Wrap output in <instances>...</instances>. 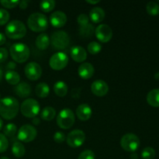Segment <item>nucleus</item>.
I'll use <instances>...</instances> for the list:
<instances>
[{
	"mask_svg": "<svg viewBox=\"0 0 159 159\" xmlns=\"http://www.w3.org/2000/svg\"><path fill=\"white\" fill-rule=\"evenodd\" d=\"M20 104L16 98L6 96L0 99V116L5 120H12L18 114Z\"/></svg>",
	"mask_w": 159,
	"mask_h": 159,
	"instance_id": "obj_1",
	"label": "nucleus"
},
{
	"mask_svg": "<svg viewBox=\"0 0 159 159\" xmlns=\"http://www.w3.org/2000/svg\"><path fill=\"white\" fill-rule=\"evenodd\" d=\"M27 25L33 32H43L48 27V17L40 12H34L28 18Z\"/></svg>",
	"mask_w": 159,
	"mask_h": 159,
	"instance_id": "obj_2",
	"label": "nucleus"
},
{
	"mask_svg": "<svg viewBox=\"0 0 159 159\" xmlns=\"http://www.w3.org/2000/svg\"><path fill=\"white\" fill-rule=\"evenodd\" d=\"M6 35L13 40L21 39L26 34V27L23 22L20 20H12L9 22L5 29Z\"/></svg>",
	"mask_w": 159,
	"mask_h": 159,
	"instance_id": "obj_3",
	"label": "nucleus"
},
{
	"mask_svg": "<svg viewBox=\"0 0 159 159\" xmlns=\"http://www.w3.org/2000/svg\"><path fill=\"white\" fill-rule=\"evenodd\" d=\"M9 53L14 61L22 64L28 60L30 54V51L27 45L25 43H15L11 46Z\"/></svg>",
	"mask_w": 159,
	"mask_h": 159,
	"instance_id": "obj_4",
	"label": "nucleus"
},
{
	"mask_svg": "<svg viewBox=\"0 0 159 159\" xmlns=\"http://www.w3.org/2000/svg\"><path fill=\"white\" fill-rule=\"evenodd\" d=\"M20 111L25 117L34 118L40 113V104L34 99H25L20 106Z\"/></svg>",
	"mask_w": 159,
	"mask_h": 159,
	"instance_id": "obj_5",
	"label": "nucleus"
},
{
	"mask_svg": "<svg viewBox=\"0 0 159 159\" xmlns=\"http://www.w3.org/2000/svg\"><path fill=\"white\" fill-rule=\"evenodd\" d=\"M75 117L73 111L70 109H63L59 112L57 116V124L60 128L67 130L71 128L74 124Z\"/></svg>",
	"mask_w": 159,
	"mask_h": 159,
	"instance_id": "obj_6",
	"label": "nucleus"
},
{
	"mask_svg": "<svg viewBox=\"0 0 159 159\" xmlns=\"http://www.w3.org/2000/svg\"><path fill=\"white\" fill-rule=\"evenodd\" d=\"M140 141L139 138L134 134H126L121 138L120 146L124 151L128 152H134L139 148Z\"/></svg>",
	"mask_w": 159,
	"mask_h": 159,
	"instance_id": "obj_7",
	"label": "nucleus"
},
{
	"mask_svg": "<svg viewBox=\"0 0 159 159\" xmlns=\"http://www.w3.org/2000/svg\"><path fill=\"white\" fill-rule=\"evenodd\" d=\"M51 43L55 49H65L70 43L69 35L64 30L55 31L51 37Z\"/></svg>",
	"mask_w": 159,
	"mask_h": 159,
	"instance_id": "obj_8",
	"label": "nucleus"
},
{
	"mask_svg": "<svg viewBox=\"0 0 159 159\" xmlns=\"http://www.w3.org/2000/svg\"><path fill=\"white\" fill-rule=\"evenodd\" d=\"M37 134V129L32 125L25 124L19 129L17 132V138L22 142H31L36 138Z\"/></svg>",
	"mask_w": 159,
	"mask_h": 159,
	"instance_id": "obj_9",
	"label": "nucleus"
},
{
	"mask_svg": "<svg viewBox=\"0 0 159 159\" xmlns=\"http://www.w3.org/2000/svg\"><path fill=\"white\" fill-rule=\"evenodd\" d=\"M68 64V57L65 52L55 53L51 57L49 61L50 67L55 71H61L64 69Z\"/></svg>",
	"mask_w": 159,
	"mask_h": 159,
	"instance_id": "obj_10",
	"label": "nucleus"
},
{
	"mask_svg": "<svg viewBox=\"0 0 159 159\" xmlns=\"http://www.w3.org/2000/svg\"><path fill=\"white\" fill-rule=\"evenodd\" d=\"M85 141V134L82 130H72L68 134L66 138L67 144L73 148L81 147Z\"/></svg>",
	"mask_w": 159,
	"mask_h": 159,
	"instance_id": "obj_11",
	"label": "nucleus"
},
{
	"mask_svg": "<svg viewBox=\"0 0 159 159\" xmlns=\"http://www.w3.org/2000/svg\"><path fill=\"white\" fill-rule=\"evenodd\" d=\"M25 75L31 81L38 80L42 75V68L37 62H30L25 66Z\"/></svg>",
	"mask_w": 159,
	"mask_h": 159,
	"instance_id": "obj_12",
	"label": "nucleus"
},
{
	"mask_svg": "<svg viewBox=\"0 0 159 159\" xmlns=\"http://www.w3.org/2000/svg\"><path fill=\"white\" fill-rule=\"evenodd\" d=\"M96 38L102 43H107L113 37V30L107 24H100L95 29Z\"/></svg>",
	"mask_w": 159,
	"mask_h": 159,
	"instance_id": "obj_13",
	"label": "nucleus"
},
{
	"mask_svg": "<svg viewBox=\"0 0 159 159\" xmlns=\"http://www.w3.org/2000/svg\"><path fill=\"white\" fill-rule=\"evenodd\" d=\"M91 91L95 96L102 97L108 93L109 86L105 81L99 79V80L94 81L92 83Z\"/></svg>",
	"mask_w": 159,
	"mask_h": 159,
	"instance_id": "obj_14",
	"label": "nucleus"
},
{
	"mask_svg": "<svg viewBox=\"0 0 159 159\" xmlns=\"http://www.w3.org/2000/svg\"><path fill=\"white\" fill-rule=\"evenodd\" d=\"M50 23L54 27H62L67 23V16L62 11H56L50 16Z\"/></svg>",
	"mask_w": 159,
	"mask_h": 159,
	"instance_id": "obj_15",
	"label": "nucleus"
},
{
	"mask_svg": "<svg viewBox=\"0 0 159 159\" xmlns=\"http://www.w3.org/2000/svg\"><path fill=\"white\" fill-rule=\"evenodd\" d=\"M95 72L94 67L89 62H83L78 68V74L82 79H89L93 76Z\"/></svg>",
	"mask_w": 159,
	"mask_h": 159,
	"instance_id": "obj_16",
	"label": "nucleus"
},
{
	"mask_svg": "<svg viewBox=\"0 0 159 159\" xmlns=\"http://www.w3.org/2000/svg\"><path fill=\"white\" fill-rule=\"evenodd\" d=\"M76 115H77V117L80 120H89L91 118L92 115H93V110L88 104H80L76 109Z\"/></svg>",
	"mask_w": 159,
	"mask_h": 159,
	"instance_id": "obj_17",
	"label": "nucleus"
},
{
	"mask_svg": "<svg viewBox=\"0 0 159 159\" xmlns=\"http://www.w3.org/2000/svg\"><path fill=\"white\" fill-rule=\"evenodd\" d=\"M71 57L78 63H83L87 58V52L81 46H74L71 49Z\"/></svg>",
	"mask_w": 159,
	"mask_h": 159,
	"instance_id": "obj_18",
	"label": "nucleus"
},
{
	"mask_svg": "<svg viewBox=\"0 0 159 159\" xmlns=\"http://www.w3.org/2000/svg\"><path fill=\"white\" fill-rule=\"evenodd\" d=\"M16 94L20 98H26L31 94V86L27 82H21L16 85L14 89Z\"/></svg>",
	"mask_w": 159,
	"mask_h": 159,
	"instance_id": "obj_19",
	"label": "nucleus"
},
{
	"mask_svg": "<svg viewBox=\"0 0 159 159\" xmlns=\"http://www.w3.org/2000/svg\"><path fill=\"white\" fill-rule=\"evenodd\" d=\"M105 11L100 7H94L90 10L89 19L94 23H101L105 18Z\"/></svg>",
	"mask_w": 159,
	"mask_h": 159,
	"instance_id": "obj_20",
	"label": "nucleus"
},
{
	"mask_svg": "<svg viewBox=\"0 0 159 159\" xmlns=\"http://www.w3.org/2000/svg\"><path fill=\"white\" fill-rule=\"evenodd\" d=\"M50 42H51V40H50V38L48 34H40L36 38L35 44L39 50L44 51V50H46L49 47Z\"/></svg>",
	"mask_w": 159,
	"mask_h": 159,
	"instance_id": "obj_21",
	"label": "nucleus"
},
{
	"mask_svg": "<svg viewBox=\"0 0 159 159\" xmlns=\"http://www.w3.org/2000/svg\"><path fill=\"white\" fill-rule=\"evenodd\" d=\"M147 102L151 107H159V89H154L148 93Z\"/></svg>",
	"mask_w": 159,
	"mask_h": 159,
	"instance_id": "obj_22",
	"label": "nucleus"
},
{
	"mask_svg": "<svg viewBox=\"0 0 159 159\" xmlns=\"http://www.w3.org/2000/svg\"><path fill=\"white\" fill-rule=\"evenodd\" d=\"M54 93L59 97H64L68 93V85L63 81H57L54 85Z\"/></svg>",
	"mask_w": 159,
	"mask_h": 159,
	"instance_id": "obj_23",
	"label": "nucleus"
},
{
	"mask_svg": "<svg viewBox=\"0 0 159 159\" xmlns=\"http://www.w3.org/2000/svg\"><path fill=\"white\" fill-rule=\"evenodd\" d=\"M35 93L38 97L46 98L50 94V87L45 82H40L36 86Z\"/></svg>",
	"mask_w": 159,
	"mask_h": 159,
	"instance_id": "obj_24",
	"label": "nucleus"
},
{
	"mask_svg": "<svg viewBox=\"0 0 159 159\" xmlns=\"http://www.w3.org/2000/svg\"><path fill=\"white\" fill-rule=\"evenodd\" d=\"M5 79L9 84L12 85H18L20 81V76L15 71H7L5 74Z\"/></svg>",
	"mask_w": 159,
	"mask_h": 159,
	"instance_id": "obj_25",
	"label": "nucleus"
},
{
	"mask_svg": "<svg viewBox=\"0 0 159 159\" xmlns=\"http://www.w3.org/2000/svg\"><path fill=\"white\" fill-rule=\"evenodd\" d=\"M56 116V110L51 107H46L42 110L40 117L46 121H51L54 119Z\"/></svg>",
	"mask_w": 159,
	"mask_h": 159,
	"instance_id": "obj_26",
	"label": "nucleus"
},
{
	"mask_svg": "<svg viewBox=\"0 0 159 159\" xmlns=\"http://www.w3.org/2000/svg\"><path fill=\"white\" fill-rule=\"evenodd\" d=\"M12 152L13 155L16 158H22L24 156L25 152V147L23 144H22L20 141H16L12 144Z\"/></svg>",
	"mask_w": 159,
	"mask_h": 159,
	"instance_id": "obj_27",
	"label": "nucleus"
},
{
	"mask_svg": "<svg viewBox=\"0 0 159 159\" xmlns=\"http://www.w3.org/2000/svg\"><path fill=\"white\" fill-rule=\"evenodd\" d=\"M95 33V28L93 25L89 23L88 25L84 26H81L79 29V34L81 37H85V38H89L90 37L93 35Z\"/></svg>",
	"mask_w": 159,
	"mask_h": 159,
	"instance_id": "obj_28",
	"label": "nucleus"
},
{
	"mask_svg": "<svg viewBox=\"0 0 159 159\" xmlns=\"http://www.w3.org/2000/svg\"><path fill=\"white\" fill-rule=\"evenodd\" d=\"M55 5L56 2L54 0H46V1L40 2V8L43 12H49L54 9Z\"/></svg>",
	"mask_w": 159,
	"mask_h": 159,
	"instance_id": "obj_29",
	"label": "nucleus"
},
{
	"mask_svg": "<svg viewBox=\"0 0 159 159\" xmlns=\"http://www.w3.org/2000/svg\"><path fill=\"white\" fill-rule=\"evenodd\" d=\"M3 132H4V135L8 138H12L16 135L17 132V127L12 123H9V124H6L5 126L4 129H3Z\"/></svg>",
	"mask_w": 159,
	"mask_h": 159,
	"instance_id": "obj_30",
	"label": "nucleus"
},
{
	"mask_svg": "<svg viewBox=\"0 0 159 159\" xmlns=\"http://www.w3.org/2000/svg\"><path fill=\"white\" fill-rule=\"evenodd\" d=\"M147 12L151 16H157L159 14V5L155 2H149L146 6Z\"/></svg>",
	"mask_w": 159,
	"mask_h": 159,
	"instance_id": "obj_31",
	"label": "nucleus"
},
{
	"mask_svg": "<svg viewBox=\"0 0 159 159\" xmlns=\"http://www.w3.org/2000/svg\"><path fill=\"white\" fill-rule=\"evenodd\" d=\"M87 49H88V51L89 52V54L95 55V54H97L100 52L101 50H102V46L98 42L93 41L89 43L88 47H87Z\"/></svg>",
	"mask_w": 159,
	"mask_h": 159,
	"instance_id": "obj_32",
	"label": "nucleus"
},
{
	"mask_svg": "<svg viewBox=\"0 0 159 159\" xmlns=\"http://www.w3.org/2000/svg\"><path fill=\"white\" fill-rule=\"evenodd\" d=\"M155 151L153 148H144L141 152V158L143 159H154L155 157Z\"/></svg>",
	"mask_w": 159,
	"mask_h": 159,
	"instance_id": "obj_33",
	"label": "nucleus"
},
{
	"mask_svg": "<svg viewBox=\"0 0 159 159\" xmlns=\"http://www.w3.org/2000/svg\"><path fill=\"white\" fill-rule=\"evenodd\" d=\"M9 147V141L7 138L2 134H0V153L6 152Z\"/></svg>",
	"mask_w": 159,
	"mask_h": 159,
	"instance_id": "obj_34",
	"label": "nucleus"
},
{
	"mask_svg": "<svg viewBox=\"0 0 159 159\" xmlns=\"http://www.w3.org/2000/svg\"><path fill=\"white\" fill-rule=\"evenodd\" d=\"M9 20V13L4 9H0V26L6 24Z\"/></svg>",
	"mask_w": 159,
	"mask_h": 159,
	"instance_id": "obj_35",
	"label": "nucleus"
},
{
	"mask_svg": "<svg viewBox=\"0 0 159 159\" xmlns=\"http://www.w3.org/2000/svg\"><path fill=\"white\" fill-rule=\"evenodd\" d=\"M19 3H20V1H18V0H16V1L2 0V1H0V4H1L3 7L7 8V9H13V8L19 6Z\"/></svg>",
	"mask_w": 159,
	"mask_h": 159,
	"instance_id": "obj_36",
	"label": "nucleus"
},
{
	"mask_svg": "<svg viewBox=\"0 0 159 159\" xmlns=\"http://www.w3.org/2000/svg\"><path fill=\"white\" fill-rule=\"evenodd\" d=\"M78 159H96V156L93 151L85 150L79 155Z\"/></svg>",
	"mask_w": 159,
	"mask_h": 159,
	"instance_id": "obj_37",
	"label": "nucleus"
},
{
	"mask_svg": "<svg viewBox=\"0 0 159 159\" xmlns=\"http://www.w3.org/2000/svg\"><path fill=\"white\" fill-rule=\"evenodd\" d=\"M77 23L78 24L81 26H86L89 23V18L85 14H80L77 18Z\"/></svg>",
	"mask_w": 159,
	"mask_h": 159,
	"instance_id": "obj_38",
	"label": "nucleus"
},
{
	"mask_svg": "<svg viewBox=\"0 0 159 159\" xmlns=\"http://www.w3.org/2000/svg\"><path fill=\"white\" fill-rule=\"evenodd\" d=\"M54 138V141H55L57 144H61L64 141L66 140V136H65V134L61 131H57L53 136Z\"/></svg>",
	"mask_w": 159,
	"mask_h": 159,
	"instance_id": "obj_39",
	"label": "nucleus"
},
{
	"mask_svg": "<svg viewBox=\"0 0 159 159\" xmlns=\"http://www.w3.org/2000/svg\"><path fill=\"white\" fill-rule=\"evenodd\" d=\"M8 51L6 48H0V63H2L8 58Z\"/></svg>",
	"mask_w": 159,
	"mask_h": 159,
	"instance_id": "obj_40",
	"label": "nucleus"
},
{
	"mask_svg": "<svg viewBox=\"0 0 159 159\" xmlns=\"http://www.w3.org/2000/svg\"><path fill=\"white\" fill-rule=\"evenodd\" d=\"M81 94V89L75 88L74 89H72L71 91V96H72L74 99H79L80 97Z\"/></svg>",
	"mask_w": 159,
	"mask_h": 159,
	"instance_id": "obj_41",
	"label": "nucleus"
},
{
	"mask_svg": "<svg viewBox=\"0 0 159 159\" xmlns=\"http://www.w3.org/2000/svg\"><path fill=\"white\" fill-rule=\"evenodd\" d=\"M30 2L27 1V0H23V1H20V3H19V6L21 9H25L27 8L28 4H29Z\"/></svg>",
	"mask_w": 159,
	"mask_h": 159,
	"instance_id": "obj_42",
	"label": "nucleus"
},
{
	"mask_svg": "<svg viewBox=\"0 0 159 159\" xmlns=\"http://www.w3.org/2000/svg\"><path fill=\"white\" fill-rule=\"evenodd\" d=\"M16 65L15 62L9 61L6 65V68H7V69H9V71H13V69L16 68Z\"/></svg>",
	"mask_w": 159,
	"mask_h": 159,
	"instance_id": "obj_43",
	"label": "nucleus"
},
{
	"mask_svg": "<svg viewBox=\"0 0 159 159\" xmlns=\"http://www.w3.org/2000/svg\"><path fill=\"white\" fill-rule=\"evenodd\" d=\"M6 41V37L2 33H0V46L3 45Z\"/></svg>",
	"mask_w": 159,
	"mask_h": 159,
	"instance_id": "obj_44",
	"label": "nucleus"
},
{
	"mask_svg": "<svg viewBox=\"0 0 159 159\" xmlns=\"http://www.w3.org/2000/svg\"><path fill=\"white\" fill-rule=\"evenodd\" d=\"M32 122H33V124H35V125H39V124H40V118L37 117V116H36V117H34V118H33Z\"/></svg>",
	"mask_w": 159,
	"mask_h": 159,
	"instance_id": "obj_45",
	"label": "nucleus"
},
{
	"mask_svg": "<svg viewBox=\"0 0 159 159\" xmlns=\"http://www.w3.org/2000/svg\"><path fill=\"white\" fill-rule=\"evenodd\" d=\"M86 2L91 5H96L100 2V1H99V0H96V1H89V0H88V1H86Z\"/></svg>",
	"mask_w": 159,
	"mask_h": 159,
	"instance_id": "obj_46",
	"label": "nucleus"
},
{
	"mask_svg": "<svg viewBox=\"0 0 159 159\" xmlns=\"http://www.w3.org/2000/svg\"><path fill=\"white\" fill-rule=\"evenodd\" d=\"M130 158L131 159H138V155L136 153H132L130 155Z\"/></svg>",
	"mask_w": 159,
	"mask_h": 159,
	"instance_id": "obj_47",
	"label": "nucleus"
},
{
	"mask_svg": "<svg viewBox=\"0 0 159 159\" xmlns=\"http://www.w3.org/2000/svg\"><path fill=\"white\" fill-rule=\"evenodd\" d=\"M155 79H156V80H158L159 81V71H158V72L155 73Z\"/></svg>",
	"mask_w": 159,
	"mask_h": 159,
	"instance_id": "obj_48",
	"label": "nucleus"
},
{
	"mask_svg": "<svg viewBox=\"0 0 159 159\" xmlns=\"http://www.w3.org/2000/svg\"><path fill=\"white\" fill-rule=\"evenodd\" d=\"M2 127H3V121H2V120L0 118V130L2 129Z\"/></svg>",
	"mask_w": 159,
	"mask_h": 159,
	"instance_id": "obj_49",
	"label": "nucleus"
},
{
	"mask_svg": "<svg viewBox=\"0 0 159 159\" xmlns=\"http://www.w3.org/2000/svg\"><path fill=\"white\" fill-rule=\"evenodd\" d=\"M2 77H3V72L2 71L1 68H0V82H1L2 79Z\"/></svg>",
	"mask_w": 159,
	"mask_h": 159,
	"instance_id": "obj_50",
	"label": "nucleus"
},
{
	"mask_svg": "<svg viewBox=\"0 0 159 159\" xmlns=\"http://www.w3.org/2000/svg\"><path fill=\"white\" fill-rule=\"evenodd\" d=\"M0 159H9V158H7V157L3 156V157H1V158H0Z\"/></svg>",
	"mask_w": 159,
	"mask_h": 159,
	"instance_id": "obj_51",
	"label": "nucleus"
},
{
	"mask_svg": "<svg viewBox=\"0 0 159 159\" xmlns=\"http://www.w3.org/2000/svg\"><path fill=\"white\" fill-rule=\"evenodd\" d=\"M0 99H1V95H0Z\"/></svg>",
	"mask_w": 159,
	"mask_h": 159,
	"instance_id": "obj_52",
	"label": "nucleus"
}]
</instances>
